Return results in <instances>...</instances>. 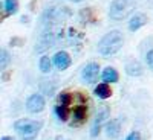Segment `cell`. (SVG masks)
Segmentation results:
<instances>
[{
	"label": "cell",
	"mask_w": 153,
	"mask_h": 140,
	"mask_svg": "<svg viewBox=\"0 0 153 140\" xmlns=\"http://www.w3.org/2000/svg\"><path fill=\"white\" fill-rule=\"evenodd\" d=\"M101 78H103V81H104V82L113 84V82H118L120 75H118V72L115 70L113 67H106L103 72H101Z\"/></svg>",
	"instance_id": "cell-12"
},
{
	"label": "cell",
	"mask_w": 153,
	"mask_h": 140,
	"mask_svg": "<svg viewBox=\"0 0 153 140\" xmlns=\"http://www.w3.org/2000/svg\"><path fill=\"white\" fill-rule=\"evenodd\" d=\"M2 140H14V139L9 137V136H5V137H2Z\"/></svg>",
	"instance_id": "cell-21"
},
{
	"label": "cell",
	"mask_w": 153,
	"mask_h": 140,
	"mask_svg": "<svg viewBox=\"0 0 153 140\" xmlns=\"http://www.w3.org/2000/svg\"><path fill=\"white\" fill-rule=\"evenodd\" d=\"M126 140H141V134H139L138 131H133L126 137Z\"/></svg>",
	"instance_id": "cell-20"
},
{
	"label": "cell",
	"mask_w": 153,
	"mask_h": 140,
	"mask_svg": "<svg viewBox=\"0 0 153 140\" xmlns=\"http://www.w3.org/2000/svg\"><path fill=\"white\" fill-rule=\"evenodd\" d=\"M133 3L129 0H113L109 8V17L112 20H124L126 15L130 12Z\"/></svg>",
	"instance_id": "cell-3"
},
{
	"label": "cell",
	"mask_w": 153,
	"mask_h": 140,
	"mask_svg": "<svg viewBox=\"0 0 153 140\" xmlns=\"http://www.w3.org/2000/svg\"><path fill=\"white\" fill-rule=\"evenodd\" d=\"M71 2H75V3H78V2H83V0H71Z\"/></svg>",
	"instance_id": "cell-22"
},
{
	"label": "cell",
	"mask_w": 153,
	"mask_h": 140,
	"mask_svg": "<svg viewBox=\"0 0 153 140\" xmlns=\"http://www.w3.org/2000/svg\"><path fill=\"white\" fill-rule=\"evenodd\" d=\"M126 72L129 73L130 76H138V75L143 73V67H141V64H139L138 61H130L129 64L126 66Z\"/></svg>",
	"instance_id": "cell-13"
},
{
	"label": "cell",
	"mask_w": 153,
	"mask_h": 140,
	"mask_svg": "<svg viewBox=\"0 0 153 140\" xmlns=\"http://www.w3.org/2000/svg\"><path fill=\"white\" fill-rule=\"evenodd\" d=\"M19 9V0H5V11H6V15H11L17 12Z\"/></svg>",
	"instance_id": "cell-16"
},
{
	"label": "cell",
	"mask_w": 153,
	"mask_h": 140,
	"mask_svg": "<svg viewBox=\"0 0 153 140\" xmlns=\"http://www.w3.org/2000/svg\"><path fill=\"white\" fill-rule=\"evenodd\" d=\"M45 107H46V100H45V97L42 95H38V93L31 95L28 97V100H26V110L29 113H32V114H37V113L43 111Z\"/></svg>",
	"instance_id": "cell-5"
},
{
	"label": "cell",
	"mask_w": 153,
	"mask_h": 140,
	"mask_svg": "<svg viewBox=\"0 0 153 140\" xmlns=\"http://www.w3.org/2000/svg\"><path fill=\"white\" fill-rule=\"evenodd\" d=\"M121 133V122L118 119H113L106 125V134L110 139H117Z\"/></svg>",
	"instance_id": "cell-10"
},
{
	"label": "cell",
	"mask_w": 153,
	"mask_h": 140,
	"mask_svg": "<svg viewBox=\"0 0 153 140\" xmlns=\"http://www.w3.org/2000/svg\"><path fill=\"white\" fill-rule=\"evenodd\" d=\"M9 61H11V56L8 54V50L6 49H2V52H0V66H2V70L8 67Z\"/></svg>",
	"instance_id": "cell-17"
},
{
	"label": "cell",
	"mask_w": 153,
	"mask_h": 140,
	"mask_svg": "<svg viewBox=\"0 0 153 140\" xmlns=\"http://www.w3.org/2000/svg\"><path fill=\"white\" fill-rule=\"evenodd\" d=\"M81 78L86 84H95L100 78V66L97 62H89L81 72Z\"/></svg>",
	"instance_id": "cell-4"
},
{
	"label": "cell",
	"mask_w": 153,
	"mask_h": 140,
	"mask_svg": "<svg viewBox=\"0 0 153 140\" xmlns=\"http://www.w3.org/2000/svg\"><path fill=\"white\" fill-rule=\"evenodd\" d=\"M146 23H147L146 14H143V12H138V14H135V15L129 20V31L136 32L138 29H141Z\"/></svg>",
	"instance_id": "cell-8"
},
{
	"label": "cell",
	"mask_w": 153,
	"mask_h": 140,
	"mask_svg": "<svg viewBox=\"0 0 153 140\" xmlns=\"http://www.w3.org/2000/svg\"><path fill=\"white\" fill-rule=\"evenodd\" d=\"M109 107L107 105H103V107H100L98 111H97V116H95V120H94V125H92V136L97 137L98 133H100V128H101V123H103L107 117H109Z\"/></svg>",
	"instance_id": "cell-6"
},
{
	"label": "cell",
	"mask_w": 153,
	"mask_h": 140,
	"mask_svg": "<svg viewBox=\"0 0 153 140\" xmlns=\"http://www.w3.org/2000/svg\"><path fill=\"white\" fill-rule=\"evenodd\" d=\"M52 62H54V66L58 69V70H66L69 66H71V55L68 52H65V50H60V52H57L52 58Z\"/></svg>",
	"instance_id": "cell-7"
},
{
	"label": "cell",
	"mask_w": 153,
	"mask_h": 140,
	"mask_svg": "<svg viewBox=\"0 0 153 140\" xmlns=\"http://www.w3.org/2000/svg\"><path fill=\"white\" fill-rule=\"evenodd\" d=\"M42 128V123L31 119H20L14 123V130L20 134L23 140H34Z\"/></svg>",
	"instance_id": "cell-2"
},
{
	"label": "cell",
	"mask_w": 153,
	"mask_h": 140,
	"mask_svg": "<svg viewBox=\"0 0 153 140\" xmlns=\"http://www.w3.org/2000/svg\"><path fill=\"white\" fill-rule=\"evenodd\" d=\"M38 67H40V72L49 73L51 69H52V61H51L49 56H42L40 61H38Z\"/></svg>",
	"instance_id": "cell-15"
},
{
	"label": "cell",
	"mask_w": 153,
	"mask_h": 140,
	"mask_svg": "<svg viewBox=\"0 0 153 140\" xmlns=\"http://www.w3.org/2000/svg\"><path fill=\"white\" fill-rule=\"evenodd\" d=\"M87 117V107L84 104L81 105H76L74 108V122H72V126H76V125H81Z\"/></svg>",
	"instance_id": "cell-9"
},
{
	"label": "cell",
	"mask_w": 153,
	"mask_h": 140,
	"mask_svg": "<svg viewBox=\"0 0 153 140\" xmlns=\"http://www.w3.org/2000/svg\"><path fill=\"white\" fill-rule=\"evenodd\" d=\"M55 114H57V117H58L61 122H66V120L69 119V107L58 104V105L55 107Z\"/></svg>",
	"instance_id": "cell-14"
},
{
	"label": "cell",
	"mask_w": 153,
	"mask_h": 140,
	"mask_svg": "<svg viewBox=\"0 0 153 140\" xmlns=\"http://www.w3.org/2000/svg\"><path fill=\"white\" fill-rule=\"evenodd\" d=\"M146 62H147V66L150 69H153V49H150L146 54Z\"/></svg>",
	"instance_id": "cell-19"
},
{
	"label": "cell",
	"mask_w": 153,
	"mask_h": 140,
	"mask_svg": "<svg viewBox=\"0 0 153 140\" xmlns=\"http://www.w3.org/2000/svg\"><path fill=\"white\" fill-rule=\"evenodd\" d=\"M123 44H124L123 34L120 31H110L98 41V52L104 56H110L120 52Z\"/></svg>",
	"instance_id": "cell-1"
},
{
	"label": "cell",
	"mask_w": 153,
	"mask_h": 140,
	"mask_svg": "<svg viewBox=\"0 0 153 140\" xmlns=\"http://www.w3.org/2000/svg\"><path fill=\"white\" fill-rule=\"evenodd\" d=\"M71 102H72V95H71V93H68V92L60 93V96H58V104L69 107V105H71Z\"/></svg>",
	"instance_id": "cell-18"
},
{
	"label": "cell",
	"mask_w": 153,
	"mask_h": 140,
	"mask_svg": "<svg viewBox=\"0 0 153 140\" xmlns=\"http://www.w3.org/2000/svg\"><path fill=\"white\" fill-rule=\"evenodd\" d=\"M95 96L100 97V99H109L112 96V88L109 85V82H101L95 87V90H94Z\"/></svg>",
	"instance_id": "cell-11"
}]
</instances>
